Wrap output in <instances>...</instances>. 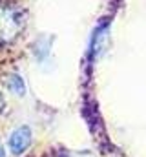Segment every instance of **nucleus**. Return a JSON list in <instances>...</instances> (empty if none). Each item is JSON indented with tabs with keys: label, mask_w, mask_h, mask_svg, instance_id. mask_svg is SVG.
<instances>
[{
	"label": "nucleus",
	"mask_w": 146,
	"mask_h": 157,
	"mask_svg": "<svg viewBox=\"0 0 146 157\" xmlns=\"http://www.w3.org/2000/svg\"><path fill=\"white\" fill-rule=\"evenodd\" d=\"M0 157H4V148H2V144H0Z\"/></svg>",
	"instance_id": "5"
},
{
	"label": "nucleus",
	"mask_w": 146,
	"mask_h": 157,
	"mask_svg": "<svg viewBox=\"0 0 146 157\" xmlns=\"http://www.w3.org/2000/svg\"><path fill=\"white\" fill-rule=\"evenodd\" d=\"M4 106H6V101H4V97H2V93H0V112L4 110Z\"/></svg>",
	"instance_id": "4"
},
{
	"label": "nucleus",
	"mask_w": 146,
	"mask_h": 157,
	"mask_svg": "<svg viewBox=\"0 0 146 157\" xmlns=\"http://www.w3.org/2000/svg\"><path fill=\"white\" fill-rule=\"evenodd\" d=\"M6 86H7V90L11 91V93H15V95H24V91H26V86H24V80L20 75H9V77L6 78Z\"/></svg>",
	"instance_id": "3"
},
{
	"label": "nucleus",
	"mask_w": 146,
	"mask_h": 157,
	"mask_svg": "<svg viewBox=\"0 0 146 157\" xmlns=\"http://www.w3.org/2000/svg\"><path fill=\"white\" fill-rule=\"evenodd\" d=\"M22 17L20 11L15 7L0 6V42L13 40L22 29Z\"/></svg>",
	"instance_id": "1"
},
{
	"label": "nucleus",
	"mask_w": 146,
	"mask_h": 157,
	"mask_svg": "<svg viewBox=\"0 0 146 157\" xmlns=\"http://www.w3.org/2000/svg\"><path fill=\"white\" fill-rule=\"evenodd\" d=\"M31 144V130L28 126H18L9 135V148L15 155L24 154Z\"/></svg>",
	"instance_id": "2"
}]
</instances>
